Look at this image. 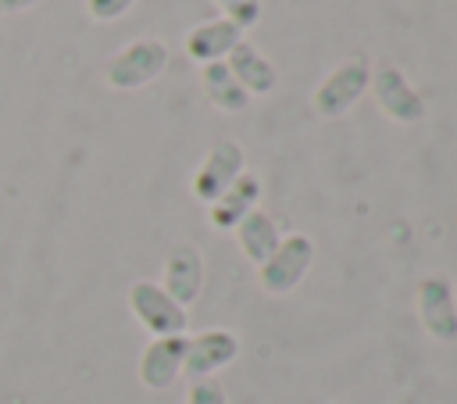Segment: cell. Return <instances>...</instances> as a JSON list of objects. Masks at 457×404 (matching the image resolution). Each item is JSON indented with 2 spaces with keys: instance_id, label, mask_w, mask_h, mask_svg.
Here are the masks:
<instances>
[{
  "instance_id": "1",
  "label": "cell",
  "mask_w": 457,
  "mask_h": 404,
  "mask_svg": "<svg viewBox=\"0 0 457 404\" xmlns=\"http://www.w3.org/2000/svg\"><path fill=\"white\" fill-rule=\"evenodd\" d=\"M164 68H168V46L154 36H139L107 61L104 82L118 93H132V89L157 82L164 75Z\"/></svg>"
},
{
  "instance_id": "2",
  "label": "cell",
  "mask_w": 457,
  "mask_h": 404,
  "mask_svg": "<svg viewBox=\"0 0 457 404\" xmlns=\"http://www.w3.org/2000/svg\"><path fill=\"white\" fill-rule=\"evenodd\" d=\"M368 75L371 64L364 57H346L339 61L311 93V107L318 118H343L368 89Z\"/></svg>"
},
{
  "instance_id": "3",
  "label": "cell",
  "mask_w": 457,
  "mask_h": 404,
  "mask_svg": "<svg viewBox=\"0 0 457 404\" xmlns=\"http://www.w3.org/2000/svg\"><path fill=\"white\" fill-rule=\"evenodd\" d=\"M371 97L378 104V111L396 122V125H414L425 118V100L418 97V89L407 82V75L393 64V61H375L371 75H368Z\"/></svg>"
},
{
  "instance_id": "4",
  "label": "cell",
  "mask_w": 457,
  "mask_h": 404,
  "mask_svg": "<svg viewBox=\"0 0 457 404\" xmlns=\"http://www.w3.org/2000/svg\"><path fill=\"white\" fill-rule=\"evenodd\" d=\"M129 311L150 336H182L186 332V307H179L161 282L139 279L129 286Z\"/></svg>"
},
{
  "instance_id": "5",
  "label": "cell",
  "mask_w": 457,
  "mask_h": 404,
  "mask_svg": "<svg viewBox=\"0 0 457 404\" xmlns=\"http://www.w3.org/2000/svg\"><path fill=\"white\" fill-rule=\"evenodd\" d=\"M311 261H314V243H311L307 236L293 232V236L278 240L275 254H271L264 265H257L261 290L271 293V297H282V293L296 290V282L303 279V272L311 268Z\"/></svg>"
},
{
  "instance_id": "6",
  "label": "cell",
  "mask_w": 457,
  "mask_h": 404,
  "mask_svg": "<svg viewBox=\"0 0 457 404\" xmlns=\"http://www.w3.org/2000/svg\"><path fill=\"white\" fill-rule=\"evenodd\" d=\"M243 175V147L236 139H214L193 175V197L200 204H214L236 179Z\"/></svg>"
},
{
  "instance_id": "7",
  "label": "cell",
  "mask_w": 457,
  "mask_h": 404,
  "mask_svg": "<svg viewBox=\"0 0 457 404\" xmlns=\"http://www.w3.org/2000/svg\"><path fill=\"white\" fill-rule=\"evenodd\" d=\"M418 315L432 340H439V343L457 340V304H453V290L443 275H428L418 286Z\"/></svg>"
},
{
  "instance_id": "8",
  "label": "cell",
  "mask_w": 457,
  "mask_h": 404,
  "mask_svg": "<svg viewBox=\"0 0 457 404\" xmlns=\"http://www.w3.org/2000/svg\"><path fill=\"white\" fill-rule=\"evenodd\" d=\"M200 286H204V261H200V250L189 247V243L171 247L168 257H164L161 290H164L179 307H189V304L200 297Z\"/></svg>"
},
{
  "instance_id": "9",
  "label": "cell",
  "mask_w": 457,
  "mask_h": 404,
  "mask_svg": "<svg viewBox=\"0 0 457 404\" xmlns=\"http://www.w3.org/2000/svg\"><path fill=\"white\" fill-rule=\"evenodd\" d=\"M186 336H154L139 354V383L146 390H168L182 375Z\"/></svg>"
},
{
  "instance_id": "10",
  "label": "cell",
  "mask_w": 457,
  "mask_h": 404,
  "mask_svg": "<svg viewBox=\"0 0 457 404\" xmlns=\"http://www.w3.org/2000/svg\"><path fill=\"white\" fill-rule=\"evenodd\" d=\"M239 354V340L225 329H207L193 340H186V361L182 372L189 379H211V372L225 368L232 358Z\"/></svg>"
},
{
  "instance_id": "11",
  "label": "cell",
  "mask_w": 457,
  "mask_h": 404,
  "mask_svg": "<svg viewBox=\"0 0 457 404\" xmlns=\"http://www.w3.org/2000/svg\"><path fill=\"white\" fill-rule=\"evenodd\" d=\"M225 64H228V72L236 75V82H239L250 97H264V93H271L275 82H278L275 64H271L250 39H239V43L228 50Z\"/></svg>"
},
{
  "instance_id": "12",
  "label": "cell",
  "mask_w": 457,
  "mask_h": 404,
  "mask_svg": "<svg viewBox=\"0 0 457 404\" xmlns=\"http://www.w3.org/2000/svg\"><path fill=\"white\" fill-rule=\"evenodd\" d=\"M239 39H243V32L228 18H211L186 32V54L196 64H214V61H225Z\"/></svg>"
},
{
  "instance_id": "13",
  "label": "cell",
  "mask_w": 457,
  "mask_h": 404,
  "mask_svg": "<svg viewBox=\"0 0 457 404\" xmlns=\"http://www.w3.org/2000/svg\"><path fill=\"white\" fill-rule=\"evenodd\" d=\"M257 200H261V179L250 175V172H243L214 204H207L211 207L207 218H211L214 229H236L257 207Z\"/></svg>"
},
{
  "instance_id": "14",
  "label": "cell",
  "mask_w": 457,
  "mask_h": 404,
  "mask_svg": "<svg viewBox=\"0 0 457 404\" xmlns=\"http://www.w3.org/2000/svg\"><path fill=\"white\" fill-rule=\"evenodd\" d=\"M200 82H204L207 100H211L221 114H239V111H246V104L253 100V97L236 82V75L228 72V64H225V61L200 64Z\"/></svg>"
},
{
  "instance_id": "15",
  "label": "cell",
  "mask_w": 457,
  "mask_h": 404,
  "mask_svg": "<svg viewBox=\"0 0 457 404\" xmlns=\"http://www.w3.org/2000/svg\"><path fill=\"white\" fill-rule=\"evenodd\" d=\"M236 240H239V250L246 254V261H253V265H264L271 254H275V247H278V229H275V222L261 211V207H253L239 225H236Z\"/></svg>"
},
{
  "instance_id": "16",
  "label": "cell",
  "mask_w": 457,
  "mask_h": 404,
  "mask_svg": "<svg viewBox=\"0 0 457 404\" xmlns=\"http://www.w3.org/2000/svg\"><path fill=\"white\" fill-rule=\"evenodd\" d=\"M218 11H221V18H228L239 32H246V29H253L257 21H261V0H211Z\"/></svg>"
},
{
  "instance_id": "17",
  "label": "cell",
  "mask_w": 457,
  "mask_h": 404,
  "mask_svg": "<svg viewBox=\"0 0 457 404\" xmlns=\"http://www.w3.org/2000/svg\"><path fill=\"white\" fill-rule=\"evenodd\" d=\"M186 404H225V390L214 379H193Z\"/></svg>"
},
{
  "instance_id": "18",
  "label": "cell",
  "mask_w": 457,
  "mask_h": 404,
  "mask_svg": "<svg viewBox=\"0 0 457 404\" xmlns=\"http://www.w3.org/2000/svg\"><path fill=\"white\" fill-rule=\"evenodd\" d=\"M132 4H136V0H86V14H89L93 21H114V18H121Z\"/></svg>"
},
{
  "instance_id": "19",
  "label": "cell",
  "mask_w": 457,
  "mask_h": 404,
  "mask_svg": "<svg viewBox=\"0 0 457 404\" xmlns=\"http://www.w3.org/2000/svg\"><path fill=\"white\" fill-rule=\"evenodd\" d=\"M36 4L43 0H0V14H21V11H32Z\"/></svg>"
}]
</instances>
